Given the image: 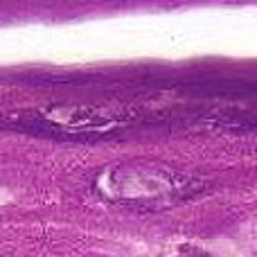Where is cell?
I'll return each instance as SVG.
<instances>
[{
    "instance_id": "cell-1",
    "label": "cell",
    "mask_w": 257,
    "mask_h": 257,
    "mask_svg": "<svg viewBox=\"0 0 257 257\" xmlns=\"http://www.w3.org/2000/svg\"><path fill=\"white\" fill-rule=\"evenodd\" d=\"M199 183L181 172L154 163L117 165L97 181V194L108 201H122L133 205H172L187 194L199 192Z\"/></svg>"
}]
</instances>
